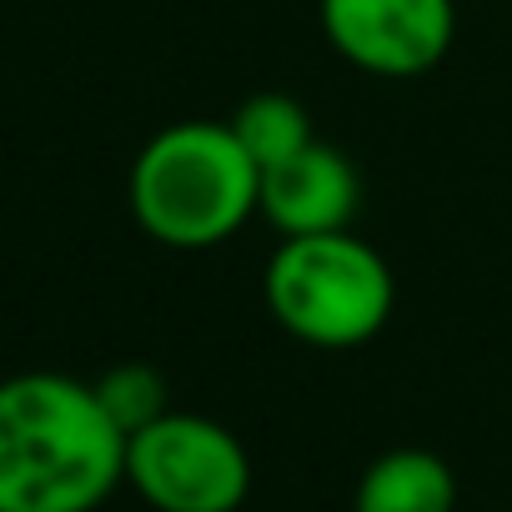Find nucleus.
Instances as JSON below:
<instances>
[{
  "label": "nucleus",
  "mask_w": 512,
  "mask_h": 512,
  "mask_svg": "<svg viewBox=\"0 0 512 512\" xmlns=\"http://www.w3.org/2000/svg\"><path fill=\"white\" fill-rule=\"evenodd\" d=\"M352 512H457V477L427 447H392L362 467Z\"/></svg>",
  "instance_id": "7"
},
{
  "label": "nucleus",
  "mask_w": 512,
  "mask_h": 512,
  "mask_svg": "<svg viewBox=\"0 0 512 512\" xmlns=\"http://www.w3.org/2000/svg\"><path fill=\"white\" fill-rule=\"evenodd\" d=\"M126 482V432L91 382L21 372L0 382V512H96Z\"/></svg>",
  "instance_id": "1"
},
{
  "label": "nucleus",
  "mask_w": 512,
  "mask_h": 512,
  "mask_svg": "<svg viewBox=\"0 0 512 512\" xmlns=\"http://www.w3.org/2000/svg\"><path fill=\"white\" fill-rule=\"evenodd\" d=\"M126 487L156 512H236L251 497V457L216 417L161 412L126 437Z\"/></svg>",
  "instance_id": "4"
},
{
  "label": "nucleus",
  "mask_w": 512,
  "mask_h": 512,
  "mask_svg": "<svg viewBox=\"0 0 512 512\" xmlns=\"http://www.w3.org/2000/svg\"><path fill=\"white\" fill-rule=\"evenodd\" d=\"M262 211V166L231 121H176L131 166V216L171 251H211Z\"/></svg>",
  "instance_id": "2"
},
{
  "label": "nucleus",
  "mask_w": 512,
  "mask_h": 512,
  "mask_svg": "<svg viewBox=\"0 0 512 512\" xmlns=\"http://www.w3.org/2000/svg\"><path fill=\"white\" fill-rule=\"evenodd\" d=\"M362 206V176L357 166L332 146L312 141L292 161L262 171V211L282 236H322V231H347Z\"/></svg>",
  "instance_id": "6"
},
{
  "label": "nucleus",
  "mask_w": 512,
  "mask_h": 512,
  "mask_svg": "<svg viewBox=\"0 0 512 512\" xmlns=\"http://www.w3.org/2000/svg\"><path fill=\"white\" fill-rule=\"evenodd\" d=\"M231 131H236V141L246 146V156L262 171L292 161L297 151H307L317 141L307 106L297 96H282V91H262V96L241 101L236 116H231Z\"/></svg>",
  "instance_id": "8"
},
{
  "label": "nucleus",
  "mask_w": 512,
  "mask_h": 512,
  "mask_svg": "<svg viewBox=\"0 0 512 512\" xmlns=\"http://www.w3.org/2000/svg\"><path fill=\"white\" fill-rule=\"evenodd\" d=\"M91 387H96L106 417H111L126 437L141 432L146 422H156L161 412H171V407H166V377H161L156 367H146V362H121V367L101 372Z\"/></svg>",
  "instance_id": "9"
},
{
  "label": "nucleus",
  "mask_w": 512,
  "mask_h": 512,
  "mask_svg": "<svg viewBox=\"0 0 512 512\" xmlns=\"http://www.w3.org/2000/svg\"><path fill=\"white\" fill-rule=\"evenodd\" d=\"M322 31L342 61L372 76H427L457 36L452 0H322Z\"/></svg>",
  "instance_id": "5"
},
{
  "label": "nucleus",
  "mask_w": 512,
  "mask_h": 512,
  "mask_svg": "<svg viewBox=\"0 0 512 512\" xmlns=\"http://www.w3.org/2000/svg\"><path fill=\"white\" fill-rule=\"evenodd\" d=\"M262 292L282 332L327 352L372 342L397 307L392 267L382 262L377 246H367L352 231L282 236L267 262Z\"/></svg>",
  "instance_id": "3"
}]
</instances>
